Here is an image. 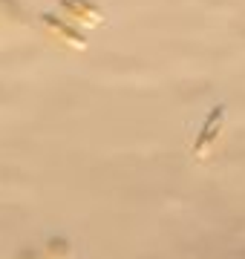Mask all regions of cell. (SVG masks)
<instances>
[{
    "instance_id": "obj_1",
    "label": "cell",
    "mask_w": 245,
    "mask_h": 259,
    "mask_svg": "<svg viewBox=\"0 0 245 259\" xmlns=\"http://www.w3.org/2000/svg\"><path fill=\"white\" fill-rule=\"evenodd\" d=\"M222 118H225V107L219 104V107H214V110H211V115H208L205 124H202V133H199L196 147H193V153H196V156H205L208 147L214 144V139H217L219 130H222Z\"/></svg>"
},
{
    "instance_id": "obj_2",
    "label": "cell",
    "mask_w": 245,
    "mask_h": 259,
    "mask_svg": "<svg viewBox=\"0 0 245 259\" xmlns=\"http://www.w3.org/2000/svg\"><path fill=\"white\" fill-rule=\"evenodd\" d=\"M61 9H64L66 15L78 18L81 23H87V26H98L104 20V12L98 9L95 3H90V0H61Z\"/></svg>"
},
{
    "instance_id": "obj_3",
    "label": "cell",
    "mask_w": 245,
    "mask_h": 259,
    "mask_svg": "<svg viewBox=\"0 0 245 259\" xmlns=\"http://www.w3.org/2000/svg\"><path fill=\"white\" fill-rule=\"evenodd\" d=\"M40 20H44V26H49L58 37H64L69 47H75V49H84V47H87V37H84V35H78L72 26H66L61 18H55V15H44Z\"/></svg>"
}]
</instances>
